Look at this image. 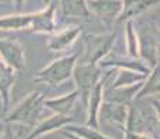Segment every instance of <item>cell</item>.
<instances>
[{
	"instance_id": "6da1fadb",
	"label": "cell",
	"mask_w": 160,
	"mask_h": 139,
	"mask_svg": "<svg viewBox=\"0 0 160 139\" xmlns=\"http://www.w3.org/2000/svg\"><path fill=\"white\" fill-rule=\"evenodd\" d=\"M77 60H78V53L52 61L49 66L36 72V75L33 77V82L43 83V85L52 86V88L58 86L60 83L72 77V70L77 64Z\"/></svg>"
},
{
	"instance_id": "7a4b0ae2",
	"label": "cell",
	"mask_w": 160,
	"mask_h": 139,
	"mask_svg": "<svg viewBox=\"0 0 160 139\" xmlns=\"http://www.w3.org/2000/svg\"><path fill=\"white\" fill-rule=\"evenodd\" d=\"M43 100L45 96L41 92H31L28 96L24 97L15 106L13 111L7 114L4 121L8 124H20L33 128L43 109Z\"/></svg>"
},
{
	"instance_id": "3957f363",
	"label": "cell",
	"mask_w": 160,
	"mask_h": 139,
	"mask_svg": "<svg viewBox=\"0 0 160 139\" xmlns=\"http://www.w3.org/2000/svg\"><path fill=\"white\" fill-rule=\"evenodd\" d=\"M72 78L75 81V89L78 92V99H81L84 107L87 106L88 97L91 95L92 89L102 78V68L98 64H79L74 67L72 70Z\"/></svg>"
},
{
	"instance_id": "277c9868",
	"label": "cell",
	"mask_w": 160,
	"mask_h": 139,
	"mask_svg": "<svg viewBox=\"0 0 160 139\" xmlns=\"http://www.w3.org/2000/svg\"><path fill=\"white\" fill-rule=\"evenodd\" d=\"M116 32L113 33H99V35H88L85 38L87 46V63L98 64L100 60L110 54L116 41Z\"/></svg>"
},
{
	"instance_id": "5b68a950",
	"label": "cell",
	"mask_w": 160,
	"mask_h": 139,
	"mask_svg": "<svg viewBox=\"0 0 160 139\" xmlns=\"http://www.w3.org/2000/svg\"><path fill=\"white\" fill-rule=\"evenodd\" d=\"M0 58L17 72L25 68V50L15 38L0 36Z\"/></svg>"
},
{
	"instance_id": "8992f818",
	"label": "cell",
	"mask_w": 160,
	"mask_h": 139,
	"mask_svg": "<svg viewBox=\"0 0 160 139\" xmlns=\"http://www.w3.org/2000/svg\"><path fill=\"white\" fill-rule=\"evenodd\" d=\"M56 6L54 3L46 4L43 10L32 14V20L28 27V32L31 33H43V35H52L56 32Z\"/></svg>"
},
{
	"instance_id": "52a82bcc",
	"label": "cell",
	"mask_w": 160,
	"mask_h": 139,
	"mask_svg": "<svg viewBox=\"0 0 160 139\" xmlns=\"http://www.w3.org/2000/svg\"><path fill=\"white\" fill-rule=\"evenodd\" d=\"M88 8L99 18L100 22L110 27L116 22L122 8V3L121 0H91L88 2Z\"/></svg>"
},
{
	"instance_id": "ba28073f",
	"label": "cell",
	"mask_w": 160,
	"mask_h": 139,
	"mask_svg": "<svg viewBox=\"0 0 160 139\" xmlns=\"http://www.w3.org/2000/svg\"><path fill=\"white\" fill-rule=\"evenodd\" d=\"M107 74L104 78H100L98 83L95 85V88L92 89L91 95L88 97V102H87V124L85 125H89L92 128H99V120H98V114H99V109L103 103V91H104V82H106Z\"/></svg>"
},
{
	"instance_id": "9c48e42d",
	"label": "cell",
	"mask_w": 160,
	"mask_h": 139,
	"mask_svg": "<svg viewBox=\"0 0 160 139\" xmlns=\"http://www.w3.org/2000/svg\"><path fill=\"white\" fill-rule=\"evenodd\" d=\"M128 106L127 104L114 103V102L107 100L106 103H102V106H100L98 120H99V122L106 121V122H110V124H117L121 128H124L127 114H128Z\"/></svg>"
},
{
	"instance_id": "30bf717a",
	"label": "cell",
	"mask_w": 160,
	"mask_h": 139,
	"mask_svg": "<svg viewBox=\"0 0 160 139\" xmlns=\"http://www.w3.org/2000/svg\"><path fill=\"white\" fill-rule=\"evenodd\" d=\"M74 121H75L74 117L54 113L53 116H50L49 118L43 120L41 124L33 127L32 132H31L25 139H38L45 134H50V132H53V131H58V129H61L63 127H66L67 124H71Z\"/></svg>"
},
{
	"instance_id": "8fae6325",
	"label": "cell",
	"mask_w": 160,
	"mask_h": 139,
	"mask_svg": "<svg viewBox=\"0 0 160 139\" xmlns=\"http://www.w3.org/2000/svg\"><path fill=\"white\" fill-rule=\"evenodd\" d=\"M121 3L122 8L116 22H124L128 20H134L135 17H139L153 6L159 4V0H121Z\"/></svg>"
},
{
	"instance_id": "7c38bea8",
	"label": "cell",
	"mask_w": 160,
	"mask_h": 139,
	"mask_svg": "<svg viewBox=\"0 0 160 139\" xmlns=\"http://www.w3.org/2000/svg\"><path fill=\"white\" fill-rule=\"evenodd\" d=\"M15 79H17V71L8 67L4 61L0 58V100L3 103V111L7 113L10 106V95L13 89Z\"/></svg>"
},
{
	"instance_id": "4fadbf2b",
	"label": "cell",
	"mask_w": 160,
	"mask_h": 139,
	"mask_svg": "<svg viewBox=\"0 0 160 139\" xmlns=\"http://www.w3.org/2000/svg\"><path fill=\"white\" fill-rule=\"evenodd\" d=\"M82 29L81 27H70L67 29L61 31V32L53 33V35L49 38L48 42V49L50 52H63L66 49L71 47L72 43L78 39V36L81 35Z\"/></svg>"
},
{
	"instance_id": "5bb4252c",
	"label": "cell",
	"mask_w": 160,
	"mask_h": 139,
	"mask_svg": "<svg viewBox=\"0 0 160 139\" xmlns=\"http://www.w3.org/2000/svg\"><path fill=\"white\" fill-rule=\"evenodd\" d=\"M98 66L100 68H106V67H114V68H127V70H134L138 72H142L145 75H149L150 72V67L146 64V61L141 60L139 57L134 58V57H127V58H121V57H112L109 60L103 58L98 63Z\"/></svg>"
},
{
	"instance_id": "9a60e30c",
	"label": "cell",
	"mask_w": 160,
	"mask_h": 139,
	"mask_svg": "<svg viewBox=\"0 0 160 139\" xmlns=\"http://www.w3.org/2000/svg\"><path fill=\"white\" fill-rule=\"evenodd\" d=\"M78 92L77 89H74L72 92L67 95H63L60 97H52V99H45L43 100V106H46L48 109L53 110L57 114H64L68 116L72 111L74 106H75L77 100H78Z\"/></svg>"
},
{
	"instance_id": "2e32d148",
	"label": "cell",
	"mask_w": 160,
	"mask_h": 139,
	"mask_svg": "<svg viewBox=\"0 0 160 139\" xmlns=\"http://www.w3.org/2000/svg\"><path fill=\"white\" fill-rule=\"evenodd\" d=\"M159 93H160V67L158 63L150 70L149 75L146 77L145 81L141 85V88L138 89L134 100H141V99H145L148 96L159 97Z\"/></svg>"
},
{
	"instance_id": "e0dca14e",
	"label": "cell",
	"mask_w": 160,
	"mask_h": 139,
	"mask_svg": "<svg viewBox=\"0 0 160 139\" xmlns=\"http://www.w3.org/2000/svg\"><path fill=\"white\" fill-rule=\"evenodd\" d=\"M58 6L64 17L88 20L91 15L87 0H58Z\"/></svg>"
},
{
	"instance_id": "ac0fdd59",
	"label": "cell",
	"mask_w": 160,
	"mask_h": 139,
	"mask_svg": "<svg viewBox=\"0 0 160 139\" xmlns=\"http://www.w3.org/2000/svg\"><path fill=\"white\" fill-rule=\"evenodd\" d=\"M139 42V57L143 58V61L149 63V67H153L158 64V42L155 36L152 35H143L138 38Z\"/></svg>"
},
{
	"instance_id": "d6986e66",
	"label": "cell",
	"mask_w": 160,
	"mask_h": 139,
	"mask_svg": "<svg viewBox=\"0 0 160 139\" xmlns=\"http://www.w3.org/2000/svg\"><path fill=\"white\" fill-rule=\"evenodd\" d=\"M32 14H8L0 17V31H21L28 29Z\"/></svg>"
},
{
	"instance_id": "ffe728a7",
	"label": "cell",
	"mask_w": 160,
	"mask_h": 139,
	"mask_svg": "<svg viewBox=\"0 0 160 139\" xmlns=\"http://www.w3.org/2000/svg\"><path fill=\"white\" fill-rule=\"evenodd\" d=\"M145 127H146V120L143 117V114L135 106L130 104L128 106L127 120H125L122 131L124 132H143Z\"/></svg>"
},
{
	"instance_id": "44dd1931",
	"label": "cell",
	"mask_w": 160,
	"mask_h": 139,
	"mask_svg": "<svg viewBox=\"0 0 160 139\" xmlns=\"http://www.w3.org/2000/svg\"><path fill=\"white\" fill-rule=\"evenodd\" d=\"M148 75L142 72H138L134 70H127V68H118V74H117V78L114 79L112 85V89L116 88H122V86H131L134 83L138 82H143Z\"/></svg>"
},
{
	"instance_id": "7402d4cb",
	"label": "cell",
	"mask_w": 160,
	"mask_h": 139,
	"mask_svg": "<svg viewBox=\"0 0 160 139\" xmlns=\"http://www.w3.org/2000/svg\"><path fill=\"white\" fill-rule=\"evenodd\" d=\"M61 131L70 132V134L77 135V137H79L82 139H112V138L106 137L104 134H102L98 128H92L89 125H74V122L63 127Z\"/></svg>"
},
{
	"instance_id": "603a6c76",
	"label": "cell",
	"mask_w": 160,
	"mask_h": 139,
	"mask_svg": "<svg viewBox=\"0 0 160 139\" xmlns=\"http://www.w3.org/2000/svg\"><path fill=\"white\" fill-rule=\"evenodd\" d=\"M142 82L134 83L131 86H122V88H116L112 89V97L109 102H114V103H121V104H131L134 100L135 95H137L138 89L141 88Z\"/></svg>"
},
{
	"instance_id": "cb8c5ba5",
	"label": "cell",
	"mask_w": 160,
	"mask_h": 139,
	"mask_svg": "<svg viewBox=\"0 0 160 139\" xmlns=\"http://www.w3.org/2000/svg\"><path fill=\"white\" fill-rule=\"evenodd\" d=\"M125 46H127L128 57H139V42H138V35L132 20L125 21Z\"/></svg>"
},
{
	"instance_id": "d4e9b609",
	"label": "cell",
	"mask_w": 160,
	"mask_h": 139,
	"mask_svg": "<svg viewBox=\"0 0 160 139\" xmlns=\"http://www.w3.org/2000/svg\"><path fill=\"white\" fill-rule=\"evenodd\" d=\"M0 139H21L20 135L14 131V128L11 127V124H6V128L3 131V134L0 135Z\"/></svg>"
},
{
	"instance_id": "484cf974",
	"label": "cell",
	"mask_w": 160,
	"mask_h": 139,
	"mask_svg": "<svg viewBox=\"0 0 160 139\" xmlns=\"http://www.w3.org/2000/svg\"><path fill=\"white\" fill-rule=\"evenodd\" d=\"M125 139H153L150 135L145 132H124Z\"/></svg>"
},
{
	"instance_id": "4316f807",
	"label": "cell",
	"mask_w": 160,
	"mask_h": 139,
	"mask_svg": "<svg viewBox=\"0 0 160 139\" xmlns=\"http://www.w3.org/2000/svg\"><path fill=\"white\" fill-rule=\"evenodd\" d=\"M11 4H14L15 13H20V11L22 10L24 4H25V0H11Z\"/></svg>"
},
{
	"instance_id": "83f0119b",
	"label": "cell",
	"mask_w": 160,
	"mask_h": 139,
	"mask_svg": "<svg viewBox=\"0 0 160 139\" xmlns=\"http://www.w3.org/2000/svg\"><path fill=\"white\" fill-rule=\"evenodd\" d=\"M63 132V135L66 138H68V139H82V138H79V137H77V135H72V134H70V132H66V131H61Z\"/></svg>"
},
{
	"instance_id": "f1b7e54d",
	"label": "cell",
	"mask_w": 160,
	"mask_h": 139,
	"mask_svg": "<svg viewBox=\"0 0 160 139\" xmlns=\"http://www.w3.org/2000/svg\"><path fill=\"white\" fill-rule=\"evenodd\" d=\"M4 128H6V122L0 120V135L3 134V131H4Z\"/></svg>"
},
{
	"instance_id": "f546056e",
	"label": "cell",
	"mask_w": 160,
	"mask_h": 139,
	"mask_svg": "<svg viewBox=\"0 0 160 139\" xmlns=\"http://www.w3.org/2000/svg\"><path fill=\"white\" fill-rule=\"evenodd\" d=\"M0 4H11V0H0Z\"/></svg>"
},
{
	"instance_id": "4dcf8cb0",
	"label": "cell",
	"mask_w": 160,
	"mask_h": 139,
	"mask_svg": "<svg viewBox=\"0 0 160 139\" xmlns=\"http://www.w3.org/2000/svg\"><path fill=\"white\" fill-rule=\"evenodd\" d=\"M43 2L46 3V4H49V3H50V0H43Z\"/></svg>"
},
{
	"instance_id": "1f68e13d",
	"label": "cell",
	"mask_w": 160,
	"mask_h": 139,
	"mask_svg": "<svg viewBox=\"0 0 160 139\" xmlns=\"http://www.w3.org/2000/svg\"><path fill=\"white\" fill-rule=\"evenodd\" d=\"M0 6H2V4H0Z\"/></svg>"
},
{
	"instance_id": "d6a6232c",
	"label": "cell",
	"mask_w": 160,
	"mask_h": 139,
	"mask_svg": "<svg viewBox=\"0 0 160 139\" xmlns=\"http://www.w3.org/2000/svg\"><path fill=\"white\" fill-rule=\"evenodd\" d=\"M38 139H39V138H38Z\"/></svg>"
}]
</instances>
